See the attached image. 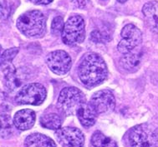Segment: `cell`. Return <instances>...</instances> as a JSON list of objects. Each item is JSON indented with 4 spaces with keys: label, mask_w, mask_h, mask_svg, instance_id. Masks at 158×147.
<instances>
[{
    "label": "cell",
    "mask_w": 158,
    "mask_h": 147,
    "mask_svg": "<svg viewBox=\"0 0 158 147\" xmlns=\"http://www.w3.org/2000/svg\"><path fill=\"white\" fill-rule=\"evenodd\" d=\"M85 102V96L76 87H65L60 91L58 98L57 106L65 115H73L77 112L81 105Z\"/></svg>",
    "instance_id": "3957f363"
},
{
    "label": "cell",
    "mask_w": 158,
    "mask_h": 147,
    "mask_svg": "<svg viewBox=\"0 0 158 147\" xmlns=\"http://www.w3.org/2000/svg\"><path fill=\"white\" fill-rule=\"evenodd\" d=\"M17 28L27 37H40L46 31L45 17L38 10L26 12L18 18Z\"/></svg>",
    "instance_id": "7a4b0ae2"
},
{
    "label": "cell",
    "mask_w": 158,
    "mask_h": 147,
    "mask_svg": "<svg viewBox=\"0 0 158 147\" xmlns=\"http://www.w3.org/2000/svg\"><path fill=\"white\" fill-rule=\"evenodd\" d=\"M47 65L54 73L64 75L71 68L72 62L69 55L63 50L51 52L47 56Z\"/></svg>",
    "instance_id": "ba28073f"
},
{
    "label": "cell",
    "mask_w": 158,
    "mask_h": 147,
    "mask_svg": "<svg viewBox=\"0 0 158 147\" xmlns=\"http://www.w3.org/2000/svg\"><path fill=\"white\" fill-rule=\"evenodd\" d=\"M107 75V66L99 54L89 52L81 58L78 76L83 85L87 87H96L106 79Z\"/></svg>",
    "instance_id": "6da1fadb"
},
{
    "label": "cell",
    "mask_w": 158,
    "mask_h": 147,
    "mask_svg": "<svg viewBox=\"0 0 158 147\" xmlns=\"http://www.w3.org/2000/svg\"><path fill=\"white\" fill-rule=\"evenodd\" d=\"M40 124L44 128L58 130L61 128L62 120L57 114L49 113L44 115L40 119Z\"/></svg>",
    "instance_id": "9a60e30c"
},
{
    "label": "cell",
    "mask_w": 158,
    "mask_h": 147,
    "mask_svg": "<svg viewBox=\"0 0 158 147\" xmlns=\"http://www.w3.org/2000/svg\"><path fill=\"white\" fill-rule=\"evenodd\" d=\"M121 40L118 44V51L127 55L135 50L142 41V33L137 27L133 24H127L121 33Z\"/></svg>",
    "instance_id": "52a82bcc"
},
{
    "label": "cell",
    "mask_w": 158,
    "mask_h": 147,
    "mask_svg": "<svg viewBox=\"0 0 158 147\" xmlns=\"http://www.w3.org/2000/svg\"><path fill=\"white\" fill-rule=\"evenodd\" d=\"M91 144L95 147H116L115 141L101 131H95L92 135Z\"/></svg>",
    "instance_id": "2e32d148"
},
{
    "label": "cell",
    "mask_w": 158,
    "mask_h": 147,
    "mask_svg": "<svg viewBox=\"0 0 158 147\" xmlns=\"http://www.w3.org/2000/svg\"><path fill=\"white\" fill-rule=\"evenodd\" d=\"M64 44L75 46L83 43L85 37V21L80 15H74L67 20L61 34Z\"/></svg>",
    "instance_id": "277c9868"
},
{
    "label": "cell",
    "mask_w": 158,
    "mask_h": 147,
    "mask_svg": "<svg viewBox=\"0 0 158 147\" xmlns=\"http://www.w3.org/2000/svg\"><path fill=\"white\" fill-rule=\"evenodd\" d=\"M24 147H56L55 141L41 133H34L26 137Z\"/></svg>",
    "instance_id": "5bb4252c"
},
{
    "label": "cell",
    "mask_w": 158,
    "mask_h": 147,
    "mask_svg": "<svg viewBox=\"0 0 158 147\" xmlns=\"http://www.w3.org/2000/svg\"><path fill=\"white\" fill-rule=\"evenodd\" d=\"M89 0H71V2L79 8H84L87 5Z\"/></svg>",
    "instance_id": "7402d4cb"
},
{
    "label": "cell",
    "mask_w": 158,
    "mask_h": 147,
    "mask_svg": "<svg viewBox=\"0 0 158 147\" xmlns=\"http://www.w3.org/2000/svg\"><path fill=\"white\" fill-rule=\"evenodd\" d=\"M64 23L63 18L60 16L55 17L51 24V33L54 35H60L63 33L64 28Z\"/></svg>",
    "instance_id": "d6986e66"
},
{
    "label": "cell",
    "mask_w": 158,
    "mask_h": 147,
    "mask_svg": "<svg viewBox=\"0 0 158 147\" xmlns=\"http://www.w3.org/2000/svg\"><path fill=\"white\" fill-rule=\"evenodd\" d=\"M18 52H19V48H11L3 52V53L1 56V64L12 62V61L17 55Z\"/></svg>",
    "instance_id": "ffe728a7"
},
{
    "label": "cell",
    "mask_w": 158,
    "mask_h": 147,
    "mask_svg": "<svg viewBox=\"0 0 158 147\" xmlns=\"http://www.w3.org/2000/svg\"><path fill=\"white\" fill-rule=\"evenodd\" d=\"M90 37H91V39L95 43H101V41H105L107 38L106 35H103V33L99 30L92 32Z\"/></svg>",
    "instance_id": "44dd1931"
},
{
    "label": "cell",
    "mask_w": 158,
    "mask_h": 147,
    "mask_svg": "<svg viewBox=\"0 0 158 147\" xmlns=\"http://www.w3.org/2000/svg\"><path fill=\"white\" fill-rule=\"evenodd\" d=\"M56 138L63 147H83L85 136L80 129L66 126L56 130Z\"/></svg>",
    "instance_id": "9c48e42d"
},
{
    "label": "cell",
    "mask_w": 158,
    "mask_h": 147,
    "mask_svg": "<svg viewBox=\"0 0 158 147\" xmlns=\"http://www.w3.org/2000/svg\"><path fill=\"white\" fill-rule=\"evenodd\" d=\"M123 67L127 70H134L137 68L139 63L141 62V55L137 52H130L125 55V57L121 60Z\"/></svg>",
    "instance_id": "e0dca14e"
},
{
    "label": "cell",
    "mask_w": 158,
    "mask_h": 147,
    "mask_svg": "<svg viewBox=\"0 0 158 147\" xmlns=\"http://www.w3.org/2000/svg\"><path fill=\"white\" fill-rule=\"evenodd\" d=\"M29 1L37 5H46L51 3L53 0H29Z\"/></svg>",
    "instance_id": "603a6c76"
},
{
    "label": "cell",
    "mask_w": 158,
    "mask_h": 147,
    "mask_svg": "<svg viewBox=\"0 0 158 147\" xmlns=\"http://www.w3.org/2000/svg\"><path fill=\"white\" fill-rule=\"evenodd\" d=\"M45 87L40 83H29L21 88L15 97L19 105H33L39 106L42 104L46 98Z\"/></svg>",
    "instance_id": "8992f818"
},
{
    "label": "cell",
    "mask_w": 158,
    "mask_h": 147,
    "mask_svg": "<svg viewBox=\"0 0 158 147\" xmlns=\"http://www.w3.org/2000/svg\"><path fill=\"white\" fill-rule=\"evenodd\" d=\"M147 26L153 32H158V1L148 2L142 8Z\"/></svg>",
    "instance_id": "4fadbf2b"
},
{
    "label": "cell",
    "mask_w": 158,
    "mask_h": 147,
    "mask_svg": "<svg viewBox=\"0 0 158 147\" xmlns=\"http://www.w3.org/2000/svg\"><path fill=\"white\" fill-rule=\"evenodd\" d=\"M130 147H158V136L147 124L133 127L128 136Z\"/></svg>",
    "instance_id": "5b68a950"
},
{
    "label": "cell",
    "mask_w": 158,
    "mask_h": 147,
    "mask_svg": "<svg viewBox=\"0 0 158 147\" xmlns=\"http://www.w3.org/2000/svg\"><path fill=\"white\" fill-rule=\"evenodd\" d=\"M8 106L2 105L1 108V121H2V136L5 138L9 135V130H11L10 125V115L8 112Z\"/></svg>",
    "instance_id": "ac0fdd59"
},
{
    "label": "cell",
    "mask_w": 158,
    "mask_h": 147,
    "mask_svg": "<svg viewBox=\"0 0 158 147\" xmlns=\"http://www.w3.org/2000/svg\"><path fill=\"white\" fill-rule=\"evenodd\" d=\"M35 119L36 115L34 110L30 109H23L16 112L13 122L18 130H27L34 126Z\"/></svg>",
    "instance_id": "8fae6325"
},
{
    "label": "cell",
    "mask_w": 158,
    "mask_h": 147,
    "mask_svg": "<svg viewBox=\"0 0 158 147\" xmlns=\"http://www.w3.org/2000/svg\"><path fill=\"white\" fill-rule=\"evenodd\" d=\"M118 2H119V3H126V2H127V0H117Z\"/></svg>",
    "instance_id": "cb8c5ba5"
},
{
    "label": "cell",
    "mask_w": 158,
    "mask_h": 147,
    "mask_svg": "<svg viewBox=\"0 0 158 147\" xmlns=\"http://www.w3.org/2000/svg\"><path fill=\"white\" fill-rule=\"evenodd\" d=\"M76 115L82 126L90 127L95 123L98 113L89 102H84L77 110Z\"/></svg>",
    "instance_id": "7c38bea8"
},
{
    "label": "cell",
    "mask_w": 158,
    "mask_h": 147,
    "mask_svg": "<svg viewBox=\"0 0 158 147\" xmlns=\"http://www.w3.org/2000/svg\"><path fill=\"white\" fill-rule=\"evenodd\" d=\"M89 103L98 114L106 113L115 108V99L110 90H101L91 96Z\"/></svg>",
    "instance_id": "30bf717a"
}]
</instances>
